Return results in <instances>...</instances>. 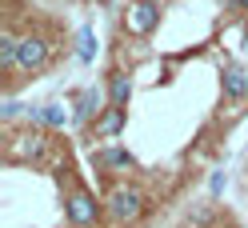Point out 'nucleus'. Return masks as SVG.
Instances as JSON below:
<instances>
[{
	"mask_svg": "<svg viewBox=\"0 0 248 228\" xmlns=\"http://www.w3.org/2000/svg\"><path fill=\"white\" fill-rule=\"evenodd\" d=\"M140 212H144V196L128 188V184H120L108 192V216H112L116 224H128V220H140Z\"/></svg>",
	"mask_w": 248,
	"mask_h": 228,
	"instance_id": "1",
	"label": "nucleus"
},
{
	"mask_svg": "<svg viewBox=\"0 0 248 228\" xmlns=\"http://www.w3.org/2000/svg\"><path fill=\"white\" fill-rule=\"evenodd\" d=\"M156 20H160V12H156L152 0H136V4L128 8V16H124L128 32H136V36H148L152 28H156Z\"/></svg>",
	"mask_w": 248,
	"mask_h": 228,
	"instance_id": "2",
	"label": "nucleus"
},
{
	"mask_svg": "<svg viewBox=\"0 0 248 228\" xmlns=\"http://www.w3.org/2000/svg\"><path fill=\"white\" fill-rule=\"evenodd\" d=\"M44 60H48V44H44V36H20V56H16V68H24V72H32V68H40Z\"/></svg>",
	"mask_w": 248,
	"mask_h": 228,
	"instance_id": "3",
	"label": "nucleus"
},
{
	"mask_svg": "<svg viewBox=\"0 0 248 228\" xmlns=\"http://www.w3.org/2000/svg\"><path fill=\"white\" fill-rule=\"evenodd\" d=\"M92 160H96V168H104V172H128V168H136V156L128 148H100Z\"/></svg>",
	"mask_w": 248,
	"mask_h": 228,
	"instance_id": "4",
	"label": "nucleus"
},
{
	"mask_svg": "<svg viewBox=\"0 0 248 228\" xmlns=\"http://www.w3.org/2000/svg\"><path fill=\"white\" fill-rule=\"evenodd\" d=\"M68 220L76 228H88L92 220H96V200H92L88 192H72L68 196Z\"/></svg>",
	"mask_w": 248,
	"mask_h": 228,
	"instance_id": "5",
	"label": "nucleus"
},
{
	"mask_svg": "<svg viewBox=\"0 0 248 228\" xmlns=\"http://www.w3.org/2000/svg\"><path fill=\"white\" fill-rule=\"evenodd\" d=\"M128 96H132V80L124 72L108 76V108H128Z\"/></svg>",
	"mask_w": 248,
	"mask_h": 228,
	"instance_id": "6",
	"label": "nucleus"
},
{
	"mask_svg": "<svg viewBox=\"0 0 248 228\" xmlns=\"http://www.w3.org/2000/svg\"><path fill=\"white\" fill-rule=\"evenodd\" d=\"M224 96H228V100L248 96V72H244L240 64H228V68H224Z\"/></svg>",
	"mask_w": 248,
	"mask_h": 228,
	"instance_id": "7",
	"label": "nucleus"
},
{
	"mask_svg": "<svg viewBox=\"0 0 248 228\" xmlns=\"http://www.w3.org/2000/svg\"><path fill=\"white\" fill-rule=\"evenodd\" d=\"M124 120H128V108H108L100 120H96V136H104V140H112V136H120Z\"/></svg>",
	"mask_w": 248,
	"mask_h": 228,
	"instance_id": "8",
	"label": "nucleus"
},
{
	"mask_svg": "<svg viewBox=\"0 0 248 228\" xmlns=\"http://www.w3.org/2000/svg\"><path fill=\"white\" fill-rule=\"evenodd\" d=\"M16 56H20V36L0 32V64H4V68H12V64H16Z\"/></svg>",
	"mask_w": 248,
	"mask_h": 228,
	"instance_id": "9",
	"label": "nucleus"
},
{
	"mask_svg": "<svg viewBox=\"0 0 248 228\" xmlns=\"http://www.w3.org/2000/svg\"><path fill=\"white\" fill-rule=\"evenodd\" d=\"M36 116L44 120V124H52V128H64L68 124V108H64V104H44Z\"/></svg>",
	"mask_w": 248,
	"mask_h": 228,
	"instance_id": "10",
	"label": "nucleus"
},
{
	"mask_svg": "<svg viewBox=\"0 0 248 228\" xmlns=\"http://www.w3.org/2000/svg\"><path fill=\"white\" fill-rule=\"evenodd\" d=\"M96 104H100V92H96V88L80 92V96H76V120H88L92 112H96Z\"/></svg>",
	"mask_w": 248,
	"mask_h": 228,
	"instance_id": "11",
	"label": "nucleus"
},
{
	"mask_svg": "<svg viewBox=\"0 0 248 228\" xmlns=\"http://www.w3.org/2000/svg\"><path fill=\"white\" fill-rule=\"evenodd\" d=\"M92 48H96L92 28H80V48H76V56H80V60H92Z\"/></svg>",
	"mask_w": 248,
	"mask_h": 228,
	"instance_id": "12",
	"label": "nucleus"
},
{
	"mask_svg": "<svg viewBox=\"0 0 248 228\" xmlns=\"http://www.w3.org/2000/svg\"><path fill=\"white\" fill-rule=\"evenodd\" d=\"M240 8H244V12H248V0H240Z\"/></svg>",
	"mask_w": 248,
	"mask_h": 228,
	"instance_id": "13",
	"label": "nucleus"
}]
</instances>
